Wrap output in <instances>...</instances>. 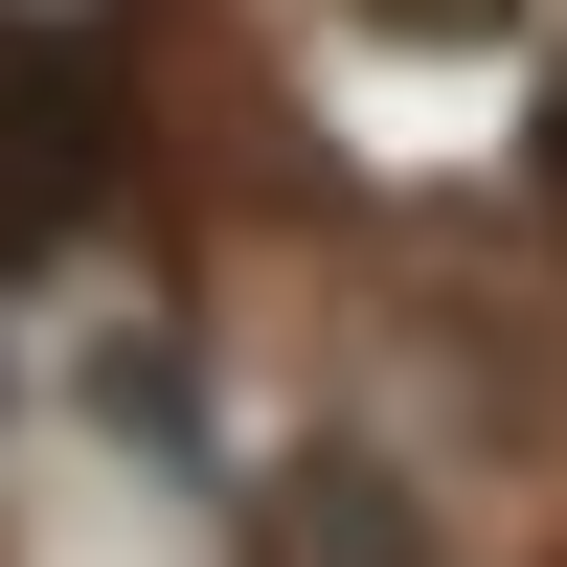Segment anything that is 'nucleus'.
<instances>
[{
	"label": "nucleus",
	"mask_w": 567,
	"mask_h": 567,
	"mask_svg": "<svg viewBox=\"0 0 567 567\" xmlns=\"http://www.w3.org/2000/svg\"><path fill=\"white\" fill-rule=\"evenodd\" d=\"M114 205V45L0 0V250H69Z\"/></svg>",
	"instance_id": "obj_1"
},
{
	"label": "nucleus",
	"mask_w": 567,
	"mask_h": 567,
	"mask_svg": "<svg viewBox=\"0 0 567 567\" xmlns=\"http://www.w3.org/2000/svg\"><path fill=\"white\" fill-rule=\"evenodd\" d=\"M250 567H454V545H432V499H409L386 454H296V477L250 499Z\"/></svg>",
	"instance_id": "obj_2"
},
{
	"label": "nucleus",
	"mask_w": 567,
	"mask_h": 567,
	"mask_svg": "<svg viewBox=\"0 0 567 567\" xmlns=\"http://www.w3.org/2000/svg\"><path fill=\"white\" fill-rule=\"evenodd\" d=\"M363 23H409V45H499L523 0H363Z\"/></svg>",
	"instance_id": "obj_3"
}]
</instances>
